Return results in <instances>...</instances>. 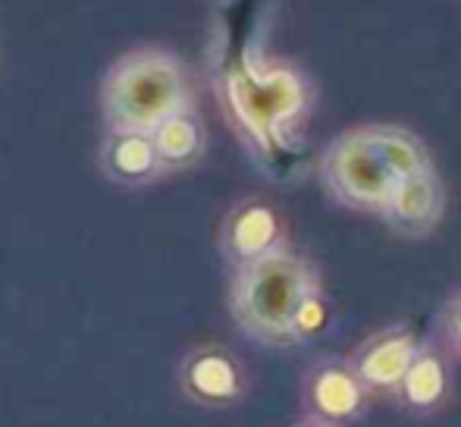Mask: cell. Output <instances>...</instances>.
<instances>
[{"mask_svg": "<svg viewBox=\"0 0 461 427\" xmlns=\"http://www.w3.org/2000/svg\"><path fill=\"white\" fill-rule=\"evenodd\" d=\"M433 167L427 145L405 126L367 123L336 135L321 154V183L336 204L361 214H380L399 183Z\"/></svg>", "mask_w": 461, "mask_h": 427, "instance_id": "obj_1", "label": "cell"}, {"mask_svg": "<svg viewBox=\"0 0 461 427\" xmlns=\"http://www.w3.org/2000/svg\"><path fill=\"white\" fill-rule=\"evenodd\" d=\"M226 104L264 167L285 177L298 160L295 126L311 110V88L302 76L289 67L255 69L245 63L226 76Z\"/></svg>", "mask_w": 461, "mask_h": 427, "instance_id": "obj_2", "label": "cell"}, {"mask_svg": "<svg viewBox=\"0 0 461 427\" xmlns=\"http://www.w3.org/2000/svg\"><path fill=\"white\" fill-rule=\"evenodd\" d=\"M317 293L321 277L314 264L279 249L236 270L230 305L251 340L264 346H298V321Z\"/></svg>", "mask_w": 461, "mask_h": 427, "instance_id": "obj_3", "label": "cell"}, {"mask_svg": "<svg viewBox=\"0 0 461 427\" xmlns=\"http://www.w3.org/2000/svg\"><path fill=\"white\" fill-rule=\"evenodd\" d=\"M107 120L120 135H154L167 120L185 110V76L176 57L139 50L126 57L107 79Z\"/></svg>", "mask_w": 461, "mask_h": 427, "instance_id": "obj_4", "label": "cell"}, {"mask_svg": "<svg viewBox=\"0 0 461 427\" xmlns=\"http://www.w3.org/2000/svg\"><path fill=\"white\" fill-rule=\"evenodd\" d=\"M302 396L311 418L342 427L367 409L370 390L348 359H323L304 374Z\"/></svg>", "mask_w": 461, "mask_h": 427, "instance_id": "obj_5", "label": "cell"}, {"mask_svg": "<svg viewBox=\"0 0 461 427\" xmlns=\"http://www.w3.org/2000/svg\"><path fill=\"white\" fill-rule=\"evenodd\" d=\"M446 214V186L439 179L437 167L411 173L399 183V189L383 204L380 217L395 236L424 239L439 226Z\"/></svg>", "mask_w": 461, "mask_h": 427, "instance_id": "obj_6", "label": "cell"}, {"mask_svg": "<svg viewBox=\"0 0 461 427\" xmlns=\"http://www.w3.org/2000/svg\"><path fill=\"white\" fill-rule=\"evenodd\" d=\"M424 342L418 340L411 327L393 323L386 330H376L352 352V368L365 380L370 393H399L414 355L420 352Z\"/></svg>", "mask_w": 461, "mask_h": 427, "instance_id": "obj_7", "label": "cell"}, {"mask_svg": "<svg viewBox=\"0 0 461 427\" xmlns=\"http://www.w3.org/2000/svg\"><path fill=\"white\" fill-rule=\"evenodd\" d=\"M223 249H226V255L236 261V268L285 249L283 226H279L276 211L264 202L239 204V208L230 214V220H226Z\"/></svg>", "mask_w": 461, "mask_h": 427, "instance_id": "obj_8", "label": "cell"}, {"mask_svg": "<svg viewBox=\"0 0 461 427\" xmlns=\"http://www.w3.org/2000/svg\"><path fill=\"white\" fill-rule=\"evenodd\" d=\"M449 386H452V374L443 352L433 346H420V352L414 355L411 368H408L395 396H402V403L411 412H433L446 403Z\"/></svg>", "mask_w": 461, "mask_h": 427, "instance_id": "obj_9", "label": "cell"}, {"mask_svg": "<svg viewBox=\"0 0 461 427\" xmlns=\"http://www.w3.org/2000/svg\"><path fill=\"white\" fill-rule=\"evenodd\" d=\"M185 380L188 390L204 403H232L242 396V371H239L236 359L220 349H204V352L192 355Z\"/></svg>", "mask_w": 461, "mask_h": 427, "instance_id": "obj_10", "label": "cell"}, {"mask_svg": "<svg viewBox=\"0 0 461 427\" xmlns=\"http://www.w3.org/2000/svg\"><path fill=\"white\" fill-rule=\"evenodd\" d=\"M154 148H158V158L170 167H183L188 160H194L204 148V132H201V123L194 120L188 110L176 114L173 120H167L158 132L151 135Z\"/></svg>", "mask_w": 461, "mask_h": 427, "instance_id": "obj_11", "label": "cell"}, {"mask_svg": "<svg viewBox=\"0 0 461 427\" xmlns=\"http://www.w3.org/2000/svg\"><path fill=\"white\" fill-rule=\"evenodd\" d=\"M158 148L148 135H122V145L116 148V170L126 177H145L158 164Z\"/></svg>", "mask_w": 461, "mask_h": 427, "instance_id": "obj_12", "label": "cell"}, {"mask_svg": "<svg viewBox=\"0 0 461 427\" xmlns=\"http://www.w3.org/2000/svg\"><path fill=\"white\" fill-rule=\"evenodd\" d=\"M443 340L449 346V352L461 359V289L452 295L443 312Z\"/></svg>", "mask_w": 461, "mask_h": 427, "instance_id": "obj_13", "label": "cell"}, {"mask_svg": "<svg viewBox=\"0 0 461 427\" xmlns=\"http://www.w3.org/2000/svg\"><path fill=\"white\" fill-rule=\"evenodd\" d=\"M295 427H336V424H330V422H321V418H311V415H304L302 422H298Z\"/></svg>", "mask_w": 461, "mask_h": 427, "instance_id": "obj_14", "label": "cell"}]
</instances>
